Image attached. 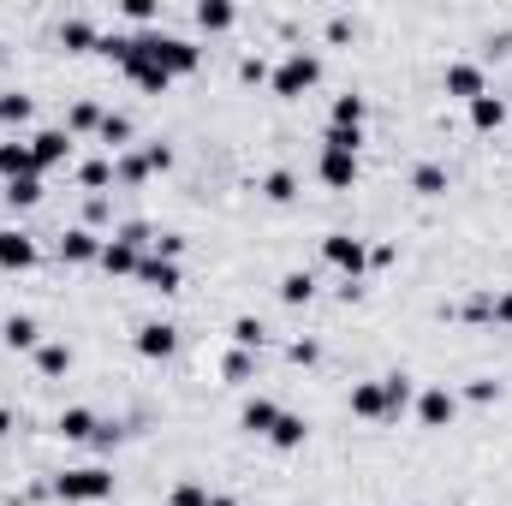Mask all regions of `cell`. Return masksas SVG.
Masks as SVG:
<instances>
[{"label":"cell","instance_id":"6da1fadb","mask_svg":"<svg viewBox=\"0 0 512 506\" xmlns=\"http://www.w3.org/2000/svg\"><path fill=\"white\" fill-rule=\"evenodd\" d=\"M131 48H137V54H149V60H161L173 78H185V72H197V66H203V48H197V42H185V36H167V30H143V36H131Z\"/></svg>","mask_w":512,"mask_h":506},{"label":"cell","instance_id":"7a4b0ae2","mask_svg":"<svg viewBox=\"0 0 512 506\" xmlns=\"http://www.w3.org/2000/svg\"><path fill=\"white\" fill-rule=\"evenodd\" d=\"M316 84H322V60H316L310 48H292V54L268 72V90H274L280 102H298V96L316 90Z\"/></svg>","mask_w":512,"mask_h":506},{"label":"cell","instance_id":"3957f363","mask_svg":"<svg viewBox=\"0 0 512 506\" xmlns=\"http://www.w3.org/2000/svg\"><path fill=\"white\" fill-rule=\"evenodd\" d=\"M54 495L72 506H90V501H108L114 495V471H102V465H78V471H60L54 477Z\"/></svg>","mask_w":512,"mask_h":506},{"label":"cell","instance_id":"277c9868","mask_svg":"<svg viewBox=\"0 0 512 506\" xmlns=\"http://www.w3.org/2000/svg\"><path fill=\"white\" fill-rule=\"evenodd\" d=\"M322 262L340 268L346 280H364V268H370V245L352 239V233H328V239H322Z\"/></svg>","mask_w":512,"mask_h":506},{"label":"cell","instance_id":"5b68a950","mask_svg":"<svg viewBox=\"0 0 512 506\" xmlns=\"http://www.w3.org/2000/svg\"><path fill=\"white\" fill-rule=\"evenodd\" d=\"M441 90H447V96H459V102L471 108L477 96H489V78H483V66H477V60H453V66L441 72Z\"/></svg>","mask_w":512,"mask_h":506},{"label":"cell","instance_id":"8992f818","mask_svg":"<svg viewBox=\"0 0 512 506\" xmlns=\"http://www.w3.org/2000/svg\"><path fill=\"white\" fill-rule=\"evenodd\" d=\"M453 417H459V393L453 387H423L417 393V423L423 429H453Z\"/></svg>","mask_w":512,"mask_h":506},{"label":"cell","instance_id":"52a82bcc","mask_svg":"<svg viewBox=\"0 0 512 506\" xmlns=\"http://www.w3.org/2000/svg\"><path fill=\"white\" fill-rule=\"evenodd\" d=\"M316 173H322L328 191H352V185H358V155H346V149H322Z\"/></svg>","mask_w":512,"mask_h":506},{"label":"cell","instance_id":"ba28073f","mask_svg":"<svg viewBox=\"0 0 512 506\" xmlns=\"http://www.w3.org/2000/svg\"><path fill=\"white\" fill-rule=\"evenodd\" d=\"M131 346H137V358H155V364H161V358H173V346H179V328H173V322H143Z\"/></svg>","mask_w":512,"mask_h":506},{"label":"cell","instance_id":"9c48e42d","mask_svg":"<svg viewBox=\"0 0 512 506\" xmlns=\"http://www.w3.org/2000/svg\"><path fill=\"white\" fill-rule=\"evenodd\" d=\"M0 268H6V274L36 268V239H30V233H18V227H0Z\"/></svg>","mask_w":512,"mask_h":506},{"label":"cell","instance_id":"30bf717a","mask_svg":"<svg viewBox=\"0 0 512 506\" xmlns=\"http://www.w3.org/2000/svg\"><path fill=\"white\" fill-rule=\"evenodd\" d=\"M30 155H36V167H60V161L72 155V131H60V126L36 131V137H30Z\"/></svg>","mask_w":512,"mask_h":506},{"label":"cell","instance_id":"8fae6325","mask_svg":"<svg viewBox=\"0 0 512 506\" xmlns=\"http://www.w3.org/2000/svg\"><path fill=\"white\" fill-rule=\"evenodd\" d=\"M310 441V423L298 417V411H280L274 417V429H268V447H280V453H298Z\"/></svg>","mask_w":512,"mask_h":506},{"label":"cell","instance_id":"7c38bea8","mask_svg":"<svg viewBox=\"0 0 512 506\" xmlns=\"http://www.w3.org/2000/svg\"><path fill=\"white\" fill-rule=\"evenodd\" d=\"M137 280H143V286H149V292H179V262H167V256H143V262H137Z\"/></svg>","mask_w":512,"mask_h":506},{"label":"cell","instance_id":"4fadbf2b","mask_svg":"<svg viewBox=\"0 0 512 506\" xmlns=\"http://www.w3.org/2000/svg\"><path fill=\"white\" fill-rule=\"evenodd\" d=\"M0 340H6L12 352H36V346H42V328H36V316H18V310H12V316L0 322Z\"/></svg>","mask_w":512,"mask_h":506},{"label":"cell","instance_id":"5bb4252c","mask_svg":"<svg viewBox=\"0 0 512 506\" xmlns=\"http://www.w3.org/2000/svg\"><path fill=\"white\" fill-rule=\"evenodd\" d=\"M54 429H60L66 441H96V429H102V423H96V411H90V405H66Z\"/></svg>","mask_w":512,"mask_h":506},{"label":"cell","instance_id":"9a60e30c","mask_svg":"<svg viewBox=\"0 0 512 506\" xmlns=\"http://www.w3.org/2000/svg\"><path fill=\"white\" fill-rule=\"evenodd\" d=\"M274 417H280V405L256 393V399H245V411H239V429H245V435H262V441H268V429H274Z\"/></svg>","mask_w":512,"mask_h":506},{"label":"cell","instance_id":"2e32d148","mask_svg":"<svg viewBox=\"0 0 512 506\" xmlns=\"http://www.w3.org/2000/svg\"><path fill=\"white\" fill-rule=\"evenodd\" d=\"M30 173H42L36 155H30V143H0V179L12 185V179H30Z\"/></svg>","mask_w":512,"mask_h":506},{"label":"cell","instance_id":"e0dca14e","mask_svg":"<svg viewBox=\"0 0 512 506\" xmlns=\"http://www.w3.org/2000/svg\"><path fill=\"white\" fill-rule=\"evenodd\" d=\"M102 245H108V239H96L90 227H72V233L60 239V256H66V262H102Z\"/></svg>","mask_w":512,"mask_h":506},{"label":"cell","instance_id":"ac0fdd59","mask_svg":"<svg viewBox=\"0 0 512 506\" xmlns=\"http://www.w3.org/2000/svg\"><path fill=\"white\" fill-rule=\"evenodd\" d=\"M96 42H102V36H96L90 18H66V24H60V48H66V54H96Z\"/></svg>","mask_w":512,"mask_h":506},{"label":"cell","instance_id":"d6986e66","mask_svg":"<svg viewBox=\"0 0 512 506\" xmlns=\"http://www.w3.org/2000/svg\"><path fill=\"white\" fill-rule=\"evenodd\" d=\"M352 417H364V423H382V417H387L382 381H358V387H352Z\"/></svg>","mask_w":512,"mask_h":506},{"label":"cell","instance_id":"ffe728a7","mask_svg":"<svg viewBox=\"0 0 512 506\" xmlns=\"http://www.w3.org/2000/svg\"><path fill=\"white\" fill-rule=\"evenodd\" d=\"M364 120H370V102H364V96H334V114H328V126L364 131Z\"/></svg>","mask_w":512,"mask_h":506},{"label":"cell","instance_id":"44dd1931","mask_svg":"<svg viewBox=\"0 0 512 506\" xmlns=\"http://www.w3.org/2000/svg\"><path fill=\"white\" fill-rule=\"evenodd\" d=\"M411 191L417 197H447V167L441 161H417L411 167Z\"/></svg>","mask_w":512,"mask_h":506},{"label":"cell","instance_id":"7402d4cb","mask_svg":"<svg viewBox=\"0 0 512 506\" xmlns=\"http://www.w3.org/2000/svg\"><path fill=\"white\" fill-rule=\"evenodd\" d=\"M382 405H387V417H399L405 405H417V387H411V376H382Z\"/></svg>","mask_w":512,"mask_h":506},{"label":"cell","instance_id":"603a6c76","mask_svg":"<svg viewBox=\"0 0 512 506\" xmlns=\"http://www.w3.org/2000/svg\"><path fill=\"white\" fill-rule=\"evenodd\" d=\"M137 262H143V251L126 245V239H108V245H102V268H108V274H137Z\"/></svg>","mask_w":512,"mask_h":506},{"label":"cell","instance_id":"cb8c5ba5","mask_svg":"<svg viewBox=\"0 0 512 506\" xmlns=\"http://www.w3.org/2000/svg\"><path fill=\"white\" fill-rule=\"evenodd\" d=\"M233 24H239V12H233L227 0H197V30L215 36V30H233Z\"/></svg>","mask_w":512,"mask_h":506},{"label":"cell","instance_id":"d4e9b609","mask_svg":"<svg viewBox=\"0 0 512 506\" xmlns=\"http://www.w3.org/2000/svg\"><path fill=\"white\" fill-rule=\"evenodd\" d=\"M471 126L477 131H501L507 126V102H501V96H477V102H471Z\"/></svg>","mask_w":512,"mask_h":506},{"label":"cell","instance_id":"484cf974","mask_svg":"<svg viewBox=\"0 0 512 506\" xmlns=\"http://www.w3.org/2000/svg\"><path fill=\"white\" fill-rule=\"evenodd\" d=\"M310 298H316V280H310L304 268L280 274V304H292V310H298V304H310Z\"/></svg>","mask_w":512,"mask_h":506},{"label":"cell","instance_id":"4316f807","mask_svg":"<svg viewBox=\"0 0 512 506\" xmlns=\"http://www.w3.org/2000/svg\"><path fill=\"white\" fill-rule=\"evenodd\" d=\"M36 370H42V376H66V370H72V346L42 340V346H36Z\"/></svg>","mask_w":512,"mask_h":506},{"label":"cell","instance_id":"83f0119b","mask_svg":"<svg viewBox=\"0 0 512 506\" xmlns=\"http://www.w3.org/2000/svg\"><path fill=\"white\" fill-rule=\"evenodd\" d=\"M268 346V328L256 316H233V352H262Z\"/></svg>","mask_w":512,"mask_h":506},{"label":"cell","instance_id":"f1b7e54d","mask_svg":"<svg viewBox=\"0 0 512 506\" xmlns=\"http://www.w3.org/2000/svg\"><path fill=\"white\" fill-rule=\"evenodd\" d=\"M262 197H268V203H292V197H298V173H292V167H274V173L262 179Z\"/></svg>","mask_w":512,"mask_h":506},{"label":"cell","instance_id":"f546056e","mask_svg":"<svg viewBox=\"0 0 512 506\" xmlns=\"http://www.w3.org/2000/svg\"><path fill=\"white\" fill-rule=\"evenodd\" d=\"M6 203H12V209H36V203H42V173L12 179V185H6Z\"/></svg>","mask_w":512,"mask_h":506},{"label":"cell","instance_id":"4dcf8cb0","mask_svg":"<svg viewBox=\"0 0 512 506\" xmlns=\"http://www.w3.org/2000/svg\"><path fill=\"white\" fill-rule=\"evenodd\" d=\"M78 185H84V191H102V185H114V161H108V155L84 161V167H78Z\"/></svg>","mask_w":512,"mask_h":506},{"label":"cell","instance_id":"1f68e13d","mask_svg":"<svg viewBox=\"0 0 512 506\" xmlns=\"http://www.w3.org/2000/svg\"><path fill=\"white\" fill-rule=\"evenodd\" d=\"M30 108H36V102H30L24 90H0V120H12V126H24V120H30Z\"/></svg>","mask_w":512,"mask_h":506},{"label":"cell","instance_id":"d6a6232c","mask_svg":"<svg viewBox=\"0 0 512 506\" xmlns=\"http://www.w3.org/2000/svg\"><path fill=\"white\" fill-rule=\"evenodd\" d=\"M96 137H102L108 149H126L131 143V120L126 114H102V131H96Z\"/></svg>","mask_w":512,"mask_h":506},{"label":"cell","instance_id":"836d02e7","mask_svg":"<svg viewBox=\"0 0 512 506\" xmlns=\"http://www.w3.org/2000/svg\"><path fill=\"white\" fill-rule=\"evenodd\" d=\"M66 131H102V108H96V102H78V108L66 114Z\"/></svg>","mask_w":512,"mask_h":506},{"label":"cell","instance_id":"e575fe53","mask_svg":"<svg viewBox=\"0 0 512 506\" xmlns=\"http://www.w3.org/2000/svg\"><path fill=\"white\" fill-rule=\"evenodd\" d=\"M114 179H120V185H143V179H149L143 155H120V161H114Z\"/></svg>","mask_w":512,"mask_h":506},{"label":"cell","instance_id":"d590c367","mask_svg":"<svg viewBox=\"0 0 512 506\" xmlns=\"http://www.w3.org/2000/svg\"><path fill=\"white\" fill-rule=\"evenodd\" d=\"M358 143H364V131H340V126L322 131V149H346V155H358Z\"/></svg>","mask_w":512,"mask_h":506},{"label":"cell","instance_id":"8d00e7d4","mask_svg":"<svg viewBox=\"0 0 512 506\" xmlns=\"http://www.w3.org/2000/svg\"><path fill=\"white\" fill-rule=\"evenodd\" d=\"M465 399H471V405H495V399H501V381H495V376H477L471 387H465Z\"/></svg>","mask_w":512,"mask_h":506},{"label":"cell","instance_id":"74e56055","mask_svg":"<svg viewBox=\"0 0 512 506\" xmlns=\"http://www.w3.org/2000/svg\"><path fill=\"white\" fill-rule=\"evenodd\" d=\"M251 370H256L251 352H227V364H221V376L227 381H251Z\"/></svg>","mask_w":512,"mask_h":506},{"label":"cell","instance_id":"f35d334b","mask_svg":"<svg viewBox=\"0 0 512 506\" xmlns=\"http://www.w3.org/2000/svg\"><path fill=\"white\" fill-rule=\"evenodd\" d=\"M143 167H149V173H167V167H173V149H167V143H149V149H143Z\"/></svg>","mask_w":512,"mask_h":506},{"label":"cell","instance_id":"ab89813d","mask_svg":"<svg viewBox=\"0 0 512 506\" xmlns=\"http://www.w3.org/2000/svg\"><path fill=\"white\" fill-rule=\"evenodd\" d=\"M286 358H292V364H304V370H310V364H316V358H322V346H316V340H292V346H286Z\"/></svg>","mask_w":512,"mask_h":506},{"label":"cell","instance_id":"60d3db41","mask_svg":"<svg viewBox=\"0 0 512 506\" xmlns=\"http://www.w3.org/2000/svg\"><path fill=\"white\" fill-rule=\"evenodd\" d=\"M173 506H209V489L203 483H179L173 489Z\"/></svg>","mask_w":512,"mask_h":506},{"label":"cell","instance_id":"b9f144b4","mask_svg":"<svg viewBox=\"0 0 512 506\" xmlns=\"http://www.w3.org/2000/svg\"><path fill=\"white\" fill-rule=\"evenodd\" d=\"M120 12H126L131 24H155V12H161V6H155V0H126Z\"/></svg>","mask_w":512,"mask_h":506},{"label":"cell","instance_id":"7bdbcfd3","mask_svg":"<svg viewBox=\"0 0 512 506\" xmlns=\"http://www.w3.org/2000/svg\"><path fill=\"white\" fill-rule=\"evenodd\" d=\"M114 239H126V245H137V251H143V245H149V239H155V233H149V227H143V221H126V227H120V233H114Z\"/></svg>","mask_w":512,"mask_h":506},{"label":"cell","instance_id":"ee69618b","mask_svg":"<svg viewBox=\"0 0 512 506\" xmlns=\"http://www.w3.org/2000/svg\"><path fill=\"white\" fill-rule=\"evenodd\" d=\"M239 78H245V84H268V66H262L256 54H245V60H239Z\"/></svg>","mask_w":512,"mask_h":506},{"label":"cell","instance_id":"f6af8a7d","mask_svg":"<svg viewBox=\"0 0 512 506\" xmlns=\"http://www.w3.org/2000/svg\"><path fill=\"white\" fill-rule=\"evenodd\" d=\"M179 251H185V239H179V233H161V239H155V256H167V262H179Z\"/></svg>","mask_w":512,"mask_h":506},{"label":"cell","instance_id":"bcb514c9","mask_svg":"<svg viewBox=\"0 0 512 506\" xmlns=\"http://www.w3.org/2000/svg\"><path fill=\"white\" fill-rule=\"evenodd\" d=\"M489 322L512 328V292H495V310H489Z\"/></svg>","mask_w":512,"mask_h":506},{"label":"cell","instance_id":"7dc6e473","mask_svg":"<svg viewBox=\"0 0 512 506\" xmlns=\"http://www.w3.org/2000/svg\"><path fill=\"white\" fill-rule=\"evenodd\" d=\"M352 36V18H328V42H346Z\"/></svg>","mask_w":512,"mask_h":506},{"label":"cell","instance_id":"c3c4849f","mask_svg":"<svg viewBox=\"0 0 512 506\" xmlns=\"http://www.w3.org/2000/svg\"><path fill=\"white\" fill-rule=\"evenodd\" d=\"M6 435H12V411L0 405V441H6Z\"/></svg>","mask_w":512,"mask_h":506},{"label":"cell","instance_id":"681fc988","mask_svg":"<svg viewBox=\"0 0 512 506\" xmlns=\"http://www.w3.org/2000/svg\"><path fill=\"white\" fill-rule=\"evenodd\" d=\"M209 506H239L233 495H209Z\"/></svg>","mask_w":512,"mask_h":506},{"label":"cell","instance_id":"f907efd6","mask_svg":"<svg viewBox=\"0 0 512 506\" xmlns=\"http://www.w3.org/2000/svg\"><path fill=\"white\" fill-rule=\"evenodd\" d=\"M0 60H6V48H0Z\"/></svg>","mask_w":512,"mask_h":506}]
</instances>
